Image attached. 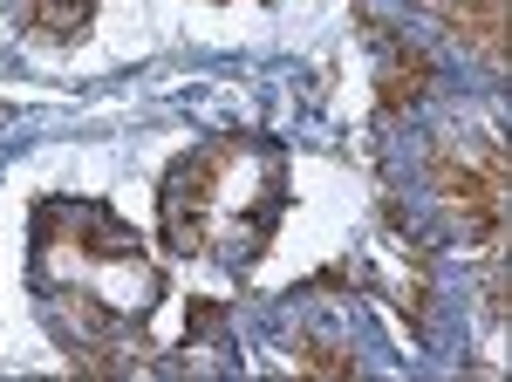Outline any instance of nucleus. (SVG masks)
Listing matches in <instances>:
<instances>
[{"label":"nucleus","instance_id":"f257e3e1","mask_svg":"<svg viewBox=\"0 0 512 382\" xmlns=\"http://www.w3.org/2000/svg\"><path fill=\"white\" fill-rule=\"evenodd\" d=\"M28 301L41 335L76 369L123 376L151 355V335L171 307V273L117 205L48 191L28 212Z\"/></svg>","mask_w":512,"mask_h":382},{"label":"nucleus","instance_id":"f03ea898","mask_svg":"<svg viewBox=\"0 0 512 382\" xmlns=\"http://www.w3.org/2000/svg\"><path fill=\"white\" fill-rule=\"evenodd\" d=\"M294 157L280 137L226 130L178 151L158 178V239L171 260L205 273H253L287 219Z\"/></svg>","mask_w":512,"mask_h":382},{"label":"nucleus","instance_id":"7ed1b4c3","mask_svg":"<svg viewBox=\"0 0 512 382\" xmlns=\"http://www.w3.org/2000/svg\"><path fill=\"white\" fill-rule=\"evenodd\" d=\"M7 14H14V28L41 48H69V41L89 35V21H96V7L103 0H0Z\"/></svg>","mask_w":512,"mask_h":382}]
</instances>
